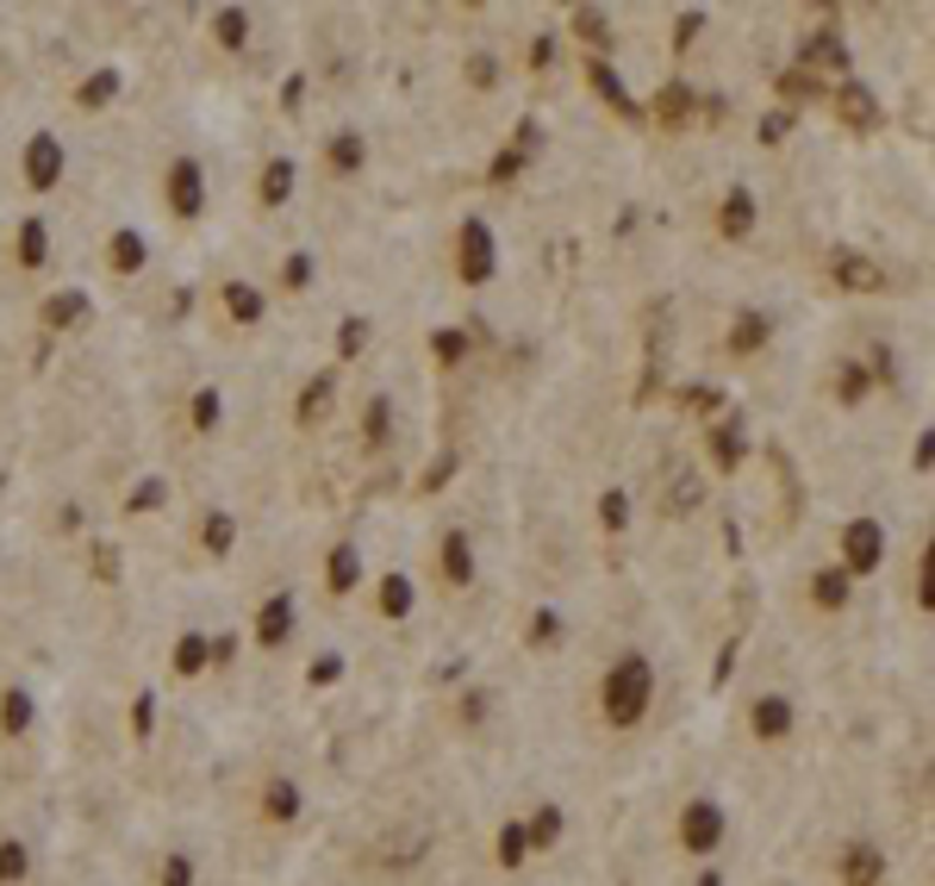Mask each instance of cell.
<instances>
[{
    "label": "cell",
    "instance_id": "obj_1",
    "mask_svg": "<svg viewBox=\"0 0 935 886\" xmlns=\"http://www.w3.org/2000/svg\"><path fill=\"white\" fill-rule=\"evenodd\" d=\"M649 699H655V668H649V655H617V662L605 668V687H599L605 724H617V731L643 724Z\"/></svg>",
    "mask_w": 935,
    "mask_h": 886
},
{
    "label": "cell",
    "instance_id": "obj_2",
    "mask_svg": "<svg viewBox=\"0 0 935 886\" xmlns=\"http://www.w3.org/2000/svg\"><path fill=\"white\" fill-rule=\"evenodd\" d=\"M493 269H499L493 225H487V219H461V232H456V275H461V288H487Z\"/></svg>",
    "mask_w": 935,
    "mask_h": 886
},
{
    "label": "cell",
    "instance_id": "obj_3",
    "mask_svg": "<svg viewBox=\"0 0 935 886\" xmlns=\"http://www.w3.org/2000/svg\"><path fill=\"white\" fill-rule=\"evenodd\" d=\"M163 200H169L175 219H200L207 212V169L193 156H175L169 169H163Z\"/></svg>",
    "mask_w": 935,
    "mask_h": 886
},
{
    "label": "cell",
    "instance_id": "obj_4",
    "mask_svg": "<svg viewBox=\"0 0 935 886\" xmlns=\"http://www.w3.org/2000/svg\"><path fill=\"white\" fill-rule=\"evenodd\" d=\"M25 188L32 193H51L63 181V169H69V151H63L57 132H32V144H25Z\"/></svg>",
    "mask_w": 935,
    "mask_h": 886
},
{
    "label": "cell",
    "instance_id": "obj_5",
    "mask_svg": "<svg viewBox=\"0 0 935 886\" xmlns=\"http://www.w3.org/2000/svg\"><path fill=\"white\" fill-rule=\"evenodd\" d=\"M879 556H886V531H879L873 519L842 524V568H848V580L873 575V568H879Z\"/></svg>",
    "mask_w": 935,
    "mask_h": 886
},
{
    "label": "cell",
    "instance_id": "obj_6",
    "mask_svg": "<svg viewBox=\"0 0 935 886\" xmlns=\"http://www.w3.org/2000/svg\"><path fill=\"white\" fill-rule=\"evenodd\" d=\"M755 225H761V200H755V188H736L724 193V207H717V237H730V244H748L755 237Z\"/></svg>",
    "mask_w": 935,
    "mask_h": 886
},
{
    "label": "cell",
    "instance_id": "obj_7",
    "mask_svg": "<svg viewBox=\"0 0 935 886\" xmlns=\"http://www.w3.org/2000/svg\"><path fill=\"white\" fill-rule=\"evenodd\" d=\"M680 843H687L692 855L717 849V843H724V811L711 806V799H692V806L680 811Z\"/></svg>",
    "mask_w": 935,
    "mask_h": 886
},
{
    "label": "cell",
    "instance_id": "obj_8",
    "mask_svg": "<svg viewBox=\"0 0 935 886\" xmlns=\"http://www.w3.org/2000/svg\"><path fill=\"white\" fill-rule=\"evenodd\" d=\"M437 562H443V580H449V587H468V580H475V538H468L461 524H449Z\"/></svg>",
    "mask_w": 935,
    "mask_h": 886
},
{
    "label": "cell",
    "instance_id": "obj_9",
    "mask_svg": "<svg viewBox=\"0 0 935 886\" xmlns=\"http://www.w3.org/2000/svg\"><path fill=\"white\" fill-rule=\"evenodd\" d=\"M325 169L337 175V181H349V175H363L368 169V137L363 132H331V144H325Z\"/></svg>",
    "mask_w": 935,
    "mask_h": 886
},
{
    "label": "cell",
    "instance_id": "obj_10",
    "mask_svg": "<svg viewBox=\"0 0 935 886\" xmlns=\"http://www.w3.org/2000/svg\"><path fill=\"white\" fill-rule=\"evenodd\" d=\"M293 181H300V163H293V156H268L263 175H256V200H263V207H287V200H293Z\"/></svg>",
    "mask_w": 935,
    "mask_h": 886
},
{
    "label": "cell",
    "instance_id": "obj_11",
    "mask_svg": "<svg viewBox=\"0 0 935 886\" xmlns=\"http://www.w3.org/2000/svg\"><path fill=\"white\" fill-rule=\"evenodd\" d=\"M325 587L331 594H356V587H363V543H337V550H331L325 556Z\"/></svg>",
    "mask_w": 935,
    "mask_h": 886
},
{
    "label": "cell",
    "instance_id": "obj_12",
    "mask_svg": "<svg viewBox=\"0 0 935 886\" xmlns=\"http://www.w3.org/2000/svg\"><path fill=\"white\" fill-rule=\"evenodd\" d=\"M287 636H293V599L275 594V599H263V612H256V643L281 650Z\"/></svg>",
    "mask_w": 935,
    "mask_h": 886
},
{
    "label": "cell",
    "instance_id": "obj_13",
    "mask_svg": "<svg viewBox=\"0 0 935 886\" xmlns=\"http://www.w3.org/2000/svg\"><path fill=\"white\" fill-rule=\"evenodd\" d=\"M44 256H51V225H44V219H20V232H13V263H20V269H44Z\"/></svg>",
    "mask_w": 935,
    "mask_h": 886
},
{
    "label": "cell",
    "instance_id": "obj_14",
    "mask_svg": "<svg viewBox=\"0 0 935 886\" xmlns=\"http://www.w3.org/2000/svg\"><path fill=\"white\" fill-rule=\"evenodd\" d=\"M144 263H151V244H144V232H132V225H125V232H113V244H107V269H113V275H137Z\"/></svg>",
    "mask_w": 935,
    "mask_h": 886
},
{
    "label": "cell",
    "instance_id": "obj_15",
    "mask_svg": "<svg viewBox=\"0 0 935 886\" xmlns=\"http://www.w3.org/2000/svg\"><path fill=\"white\" fill-rule=\"evenodd\" d=\"M811 599H817L823 612H842V606H848V599H855V580H848V568H817V575H811Z\"/></svg>",
    "mask_w": 935,
    "mask_h": 886
},
{
    "label": "cell",
    "instance_id": "obj_16",
    "mask_svg": "<svg viewBox=\"0 0 935 886\" xmlns=\"http://www.w3.org/2000/svg\"><path fill=\"white\" fill-rule=\"evenodd\" d=\"M331 400H337V375H312V381L300 387V406H293V412H300V424H319L331 412Z\"/></svg>",
    "mask_w": 935,
    "mask_h": 886
},
{
    "label": "cell",
    "instance_id": "obj_17",
    "mask_svg": "<svg viewBox=\"0 0 935 886\" xmlns=\"http://www.w3.org/2000/svg\"><path fill=\"white\" fill-rule=\"evenodd\" d=\"M225 312H231V325H263V288H249V281H225Z\"/></svg>",
    "mask_w": 935,
    "mask_h": 886
},
{
    "label": "cell",
    "instance_id": "obj_18",
    "mask_svg": "<svg viewBox=\"0 0 935 886\" xmlns=\"http://www.w3.org/2000/svg\"><path fill=\"white\" fill-rule=\"evenodd\" d=\"M748 724H755V737H767V743H780L786 731H792V706L786 699H755V712H748Z\"/></svg>",
    "mask_w": 935,
    "mask_h": 886
},
{
    "label": "cell",
    "instance_id": "obj_19",
    "mask_svg": "<svg viewBox=\"0 0 935 886\" xmlns=\"http://www.w3.org/2000/svg\"><path fill=\"white\" fill-rule=\"evenodd\" d=\"M212 38H219V51H244L249 44V13L244 7H219V13H212Z\"/></svg>",
    "mask_w": 935,
    "mask_h": 886
},
{
    "label": "cell",
    "instance_id": "obj_20",
    "mask_svg": "<svg viewBox=\"0 0 935 886\" xmlns=\"http://www.w3.org/2000/svg\"><path fill=\"white\" fill-rule=\"evenodd\" d=\"M363 443L368 450H387V443H393V400H381V394H375L368 412H363Z\"/></svg>",
    "mask_w": 935,
    "mask_h": 886
},
{
    "label": "cell",
    "instance_id": "obj_21",
    "mask_svg": "<svg viewBox=\"0 0 935 886\" xmlns=\"http://www.w3.org/2000/svg\"><path fill=\"white\" fill-rule=\"evenodd\" d=\"M188 419H193V431H200V438H212V431H219V419H225V400H219V387H200V394H193Z\"/></svg>",
    "mask_w": 935,
    "mask_h": 886
},
{
    "label": "cell",
    "instance_id": "obj_22",
    "mask_svg": "<svg viewBox=\"0 0 935 886\" xmlns=\"http://www.w3.org/2000/svg\"><path fill=\"white\" fill-rule=\"evenodd\" d=\"M263 811L275 818V824H287V818L300 811V793H293V780H281V774H275V780L263 787Z\"/></svg>",
    "mask_w": 935,
    "mask_h": 886
},
{
    "label": "cell",
    "instance_id": "obj_23",
    "mask_svg": "<svg viewBox=\"0 0 935 886\" xmlns=\"http://www.w3.org/2000/svg\"><path fill=\"white\" fill-rule=\"evenodd\" d=\"M767 337H773V325H767L761 312H743V319H736V331H730V350H736V356H748V350H761Z\"/></svg>",
    "mask_w": 935,
    "mask_h": 886
},
{
    "label": "cell",
    "instance_id": "obj_24",
    "mask_svg": "<svg viewBox=\"0 0 935 886\" xmlns=\"http://www.w3.org/2000/svg\"><path fill=\"white\" fill-rule=\"evenodd\" d=\"M412 599L419 594H412V580L405 575H381V618H405L412 612Z\"/></svg>",
    "mask_w": 935,
    "mask_h": 886
},
{
    "label": "cell",
    "instance_id": "obj_25",
    "mask_svg": "<svg viewBox=\"0 0 935 886\" xmlns=\"http://www.w3.org/2000/svg\"><path fill=\"white\" fill-rule=\"evenodd\" d=\"M200 543H207L212 556H225L231 543H237V524H231V512H207V519H200Z\"/></svg>",
    "mask_w": 935,
    "mask_h": 886
},
{
    "label": "cell",
    "instance_id": "obj_26",
    "mask_svg": "<svg viewBox=\"0 0 935 886\" xmlns=\"http://www.w3.org/2000/svg\"><path fill=\"white\" fill-rule=\"evenodd\" d=\"M711 456H717V468L743 463V424H717V431H711Z\"/></svg>",
    "mask_w": 935,
    "mask_h": 886
},
{
    "label": "cell",
    "instance_id": "obj_27",
    "mask_svg": "<svg viewBox=\"0 0 935 886\" xmlns=\"http://www.w3.org/2000/svg\"><path fill=\"white\" fill-rule=\"evenodd\" d=\"M599 524H605V531H631V494H624V487L599 494Z\"/></svg>",
    "mask_w": 935,
    "mask_h": 886
},
{
    "label": "cell",
    "instance_id": "obj_28",
    "mask_svg": "<svg viewBox=\"0 0 935 886\" xmlns=\"http://www.w3.org/2000/svg\"><path fill=\"white\" fill-rule=\"evenodd\" d=\"M81 312H88V300H81V294H57V300H44V325L63 331V325H76Z\"/></svg>",
    "mask_w": 935,
    "mask_h": 886
},
{
    "label": "cell",
    "instance_id": "obj_29",
    "mask_svg": "<svg viewBox=\"0 0 935 886\" xmlns=\"http://www.w3.org/2000/svg\"><path fill=\"white\" fill-rule=\"evenodd\" d=\"M312 275H319V263H312V251H293L281 263V288H293V294H305L312 288Z\"/></svg>",
    "mask_w": 935,
    "mask_h": 886
},
{
    "label": "cell",
    "instance_id": "obj_30",
    "mask_svg": "<svg viewBox=\"0 0 935 886\" xmlns=\"http://www.w3.org/2000/svg\"><path fill=\"white\" fill-rule=\"evenodd\" d=\"M879 881V849L855 843L848 849V886H873Z\"/></svg>",
    "mask_w": 935,
    "mask_h": 886
},
{
    "label": "cell",
    "instance_id": "obj_31",
    "mask_svg": "<svg viewBox=\"0 0 935 886\" xmlns=\"http://www.w3.org/2000/svg\"><path fill=\"white\" fill-rule=\"evenodd\" d=\"M25 867H32V855H25V843H0V886H20L25 881Z\"/></svg>",
    "mask_w": 935,
    "mask_h": 886
},
{
    "label": "cell",
    "instance_id": "obj_32",
    "mask_svg": "<svg viewBox=\"0 0 935 886\" xmlns=\"http://www.w3.org/2000/svg\"><path fill=\"white\" fill-rule=\"evenodd\" d=\"M113 95H119V76H113V69H94L88 88H81V107H107Z\"/></svg>",
    "mask_w": 935,
    "mask_h": 886
},
{
    "label": "cell",
    "instance_id": "obj_33",
    "mask_svg": "<svg viewBox=\"0 0 935 886\" xmlns=\"http://www.w3.org/2000/svg\"><path fill=\"white\" fill-rule=\"evenodd\" d=\"M363 344H368V319H344V325H337V356H363Z\"/></svg>",
    "mask_w": 935,
    "mask_h": 886
},
{
    "label": "cell",
    "instance_id": "obj_34",
    "mask_svg": "<svg viewBox=\"0 0 935 886\" xmlns=\"http://www.w3.org/2000/svg\"><path fill=\"white\" fill-rule=\"evenodd\" d=\"M836 275H842V288H873V263H860V256H842Z\"/></svg>",
    "mask_w": 935,
    "mask_h": 886
},
{
    "label": "cell",
    "instance_id": "obj_35",
    "mask_svg": "<svg viewBox=\"0 0 935 886\" xmlns=\"http://www.w3.org/2000/svg\"><path fill=\"white\" fill-rule=\"evenodd\" d=\"M468 356V337L461 331H437V363H461Z\"/></svg>",
    "mask_w": 935,
    "mask_h": 886
},
{
    "label": "cell",
    "instance_id": "obj_36",
    "mask_svg": "<svg viewBox=\"0 0 935 886\" xmlns=\"http://www.w3.org/2000/svg\"><path fill=\"white\" fill-rule=\"evenodd\" d=\"M592 88H599L605 100H617V107H624V88H617V69H605V63H592Z\"/></svg>",
    "mask_w": 935,
    "mask_h": 886
},
{
    "label": "cell",
    "instance_id": "obj_37",
    "mask_svg": "<svg viewBox=\"0 0 935 886\" xmlns=\"http://www.w3.org/2000/svg\"><path fill=\"white\" fill-rule=\"evenodd\" d=\"M163 500H169V487H163V481H144V487L132 494V512H151V506H163Z\"/></svg>",
    "mask_w": 935,
    "mask_h": 886
},
{
    "label": "cell",
    "instance_id": "obj_38",
    "mask_svg": "<svg viewBox=\"0 0 935 886\" xmlns=\"http://www.w3.org/2000/svg\"><path fill=\"white\" fill-rule=\"evenodd\" d=\"M468 81H475V88H493V81H499V63H493V57H468Z\"/></svg>",
    "mask_w": 935,
    "mask_h": 886
},
{
    "label": "cell",
    "instance_id": "obj_39",
    "mask_svg": "<svg viewBox=\"0 0 935 886\" xmlns=\"http://www.w3.org/2000/svg\"><path fill=\"white\" fill-rule=\"evenodd\" d=\"M786 132H792V113H767L761 119V144H786Z\"/></svg>",
    "mask_w": 935,
    "mask_h": 886
},
{
    "label": "cell",
    "instance_id": "obj_40",
    "mask_svg": "<svg viewBox=\"0 0 935 886\" xmlns=\"http://www.w3.org/2000/svg\"><path fill=\"white\" fill-rule=\"evenodd\" d=\"M842 113H848V119H860V125H867V119H873V100L860 95V88H848V95H842Z\"/></svg>",
    "mask_w": 935,
    "mask_h": 886
},
{
    "label": "cell",
    "instance_id": "obj_41",
    "mask_svg": "<svg viewBox=\"0 0 935 886\" xmlns=\"http://www.w3.org/2000/svg\"><path fill=\"white\" fill-rule=\"evenodd\" d=\"M163 886H193V867L181 862V855H169V862H163Z\"/></svg>",
    "mask_w": 935,
    "mask_h": 886
},
{
    "label": "cell",
    "instance_id": "obj_42",
    "mask_svg": "<svg viewBox=\"0 0 935 886\" xmlns=\"http://www.w3.org/2000/svg\"><path fill=\"white\" fill-rule=\"evenodd\" d=\"M916 606L930 612V543H923V556H916Z\"/></svg>",
    "mask_w": 935,
    "mask_h": 886
},
{
    "label": "cell",
    "instance_id": "obj_43",
    "mask_svg": "<svg viewBox=\"0 0 935 886\" xmlns=\"http://www.w3.org/2000/svg\"><path fill=\"white\" fill-rule=\"evenodd\" d=\"M531 636H536V643H555V636H561V618H555V612H536Z\"/></svg>",
    "mask_w": 935,
    "mask_h": 886
},
{
    "label": "cell",
    "instance_id": "obj_44",
    "mask_svg": "<svg viewBox=\"0 0 935 886\" xmlns=\"http://www.w3.org/2000/svg\"><path fill=\"white\" fill-rule=\"evenodd\" d=\"M200 662H207V643H200V636H188V643H181V675H193Z\"/></svg>",
    "mask_w": 935,
    "mask_h": 886
},
{
    "label": "cell",
    "instance_id": "obj_45",
    "mask_svg": "<svg viewBox=\"0 0 935 886\" xmlns=\"http://www.w3.org/2000/svg\"><path fill=\"white\" fill-rule=\"evenodd\" d=\"M517 169H524V151H505V156L493 163V181H512Z\"/></svg>",
    "mask_w": 935,
    "mask_h": 886
},
{
    "label": "cell",
    "instance_id": "obj_46",
    "mask_svg": "<svg viewBox=\"0 0 935 886\" xmlns=\"http://www.w3.org/2000/svg\"><path fill=\"white\" fill-rule=\"evenodd\" d=\"M842 394L860 400V394H867V368H842Z\"/></svg>",
    "mask_w": 935,
    "mask_h": 886
},
{
    "label": "cell",
    "instance_id": "obj_47",
    "mask_svg": "<svg viewBox=\"0 0 935 886\" xmlns=\"http://www.w3.org/2000/svg\"><path fill=\"white\" fill-rule=\"evenodd\" d=\"M555 837H561V818H555V811H543V818H536V843H555Z\"/></svg>",
    "mask_w": 935,
    "mask_h": 886
},
{
    "label": "cell",
    "instance_id": "obj_48",
    "mask_svg": "<svg viewBox=\"0 0 935 886\" xmlns=\"http://www.w3.org/2000/svg\"><path fill=\"white\" fill-rule=\"evenodd\" d=\"M780 88H786V95H792V100H799V95H811V88H817V76H799V69H792V76H786Z\"/></svg>",
    "mask_w": 935,
    "mask_h": 886
}]
</instances>
